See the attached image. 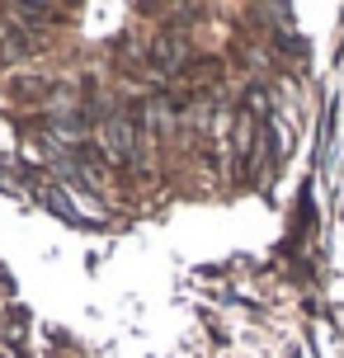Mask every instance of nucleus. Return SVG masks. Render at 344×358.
Listing matches in <instances>:
<instances>
[{
  "label": "nucleus",
  "instance_id": "f257e3e1",
  "mask_svg": "<svg viewBox=\"0 0 344 358\" xmlns=\"http://www.w3.org/2000/svg\"><path fill=\"white\" fill-rule=\"evenodd\" d=\"M99 146L113 165H127L137 151V118L132 113H113L109 123H99Z\"/></svg>",
  "mask_w": 344,
  "mask_h": 358
},
{
  "label": "nucleus",
  "instance_id": "f03ea898",
  "mask_svg": "<svg viewBox=\"0 0 344 358\" xmlns=\"http://www.w3.org/2000/svg\"><path fill=\"white\" fill-rule=\"evenodd\" d=\"M151 62H156L161 71H175V66H184V62H180V34H175V29H170V34H165L161 43H156Z\"/></svg>",
  "mask_w": 344,
  "mask_h": 358
},
{
  "label": "nucleus",
  "instance_id": "7ed1b4c3",
  "mask_svg": "<svg viewBox=\"0 0 344 358\" xmlns=\"http://www.w3.org/2000/svg\"><path fill=\"white\" fill-rule=\"evenodd\" d=\"M0 302H5V287H0Z\"/></svg>",
  "mask_w": 344,
  "mask_h": 358
}]
</instances>
